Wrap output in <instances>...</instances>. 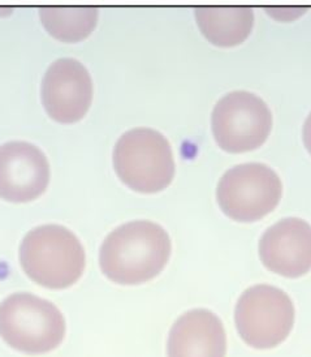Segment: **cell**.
Here are the masks:
<instances>
[{"instance_id": "cell-9", "label": "cell", "mask_w": 311, "mask_h": 357, "mask_svg": "<svg viewBox=\"0 0 311 357\" xmlns=\"http://www.w3.org/2000/svg\"><path fill=\"white\" fill-rule=\"evenodd\" d=\"M50 181V165L43 151L24 141L0 146V199L31 202L38 199Z\"/></svg>"}, {"instance_id": "cell-3", "label": "cell", "mask_w": 311, "mask_h": 357, "mask_svg": "<svg viewBox=\"0 0 311 357\" xmlns=\"http://www.w3.org/2000/svg\"><path fill=\"white\" fill-rule=\"evenodd\" d=\"M0 337L10 348L43 355L59 347L65 337V319L52 303L19 292L0 303Z\"/></svg>"}, {"instance_id": "cell-2", "label": "cell", "mask_w": 311, "mask_h": 357, "mask_svg": "<svg viewBox=\"0 0 311 357\" xmlns=\"http://www.w3.org/2000/svg\"><path fill=\"white\" fill-rule=\"evenodd\" d=\"M20 262L25 274L40 286L63 289L81 278L86 257L72 231L46 225L26 234L21 243Z\"/></svg>"}, {"instance_id": "cell-13", "label": "cell", "mask_w": 311, "mask_h": 357, "mask_svg": "<svg viewBox=\"0 0 311 357\" xmlns=\"http://www.w3.org/2000/svg\"><path fill=\"white\" fill-rule=\"evenodd\" d=\"M43 26L52 37L63 42H80L90 36L98 21V10L45 7L40 10Z\"/></svg>"}, {"instance_id": "cell-4", "label": "cell", "mask_w": 311, "mask_h": 357, "mask_svg": "<svg viewBox=\"0 0 311 357\" xmlns=\"http://www.w3.org/2000/svg\"><path fill=\"white\" fill-rule=\"evenodd\" d=\"M113 166L121 181L140 193L161 192L175 176L171 145L154 129L125 132L113 150Z\"/></svg>"}, {"instance_id": "cell-6", "label": "cell", "mask_w": 311, "mask_h": 357, "mask_svg": "<svg viewBox=\"0 0 311 357\" xmlns=\"http://www.w3.org/2000/svg\"><path fill=\"white\" fill-rule=\"evenodd\" d=\"M279 175L266 165L245 163L228 169L218 184L216 199L230 218L251 223L269 215L280 202Z\"/></svg>"}, {"instance_id": "cell-14", "label": "cell", "mask_w": 311, "mask_h": 357, "mask_svg": "<svg viewBox=\"0 0 311 357\" xmlns=\"http://www.w3.org/2000/svg\"><path fill=\"white\" fill-rule=\"evenodd\" d=\"M303 144L306 150L311 154V112L303 124Z\"/></svg>"}, {"instance_id": "cell-11", "label": "cell", "mask_w": 311, "mask_h": 357, "mask_svg": "<svg viewBox=\"0 0 311 357\" xmlns=\"http://www.w3.org/2000/svg\"><path fill=\"white\" fill-rule=\"evenodd\" d=\"M168 357H225L227 335L221 318L207 309L184 313L172 326Z\"/></svg>"}, {"instance_id": "cell-12", "label": "cell", "mask_w": 311, "mask_h": 357, "mask_svg": "<svg viewBox=\"0 0 311 357\" xmlns=\"http://www.w3.org/2000/svg\"><path fill=\"white\" fill-rule=\"evenodd\" d=\"M196 19L202 34L212 45L233 47L250 36L254 13L249 7H201Z\"/></svg>"}, {"instance_id": "cell-1", "label": "cell", "mask_w": 311, "mask_h": 357, "mask_svg": "<svg viewBox=\"0 0 311 357\" xmlns=\"http://www.w3.org/2000/svg\"><path fill=\"white\" fill-rule=\"evenodd\" d=\"M171 252V238L161 226L150 220H133L113 229L103 241L99 265L112 282L136 286L159 275Z\"/></svg>"}, {"instance_id": "cell-8", "label": "cell", "mask_w": 311, "mask_h": 357, "mask_svg": "<svg viewBox=\"0 0 311 357\" xmlns=\"http://www.w3.org/2000/svg\"><path fill=\"white\" fill-rule=\"evenodd\" d=\"M91 102L93 81L86 67L70 58L54 61L42 82V103L51 119L76 123L86 115Z\"/></svg>"}, {"instance_id": "cell-10", "label": "cell", "mask_w": 311, "mask_h": 357, "mask_svg": "<svg viewBox=\"0 0 311 357\" xmlns=\"http://www.w3.org/2000/svg\"><path fill=\"white\" fill-rule=\"evenodd\" d=\"M266 268L285 278H300L311 270V226L303 219L285 218L266 229L260 241Z\"/></svg>"}, {"instance_id": "cell-5", "label": "cell", "mask_w": 311, "mask_h": 357, "mask_svg": "<svg viewBox=\"0 0 311 357\" xmlns=\"http://www.w3.org/2000/svg\"><path fill=\"white\" fill-rule=\"evenodd\" d=\"M234 321L248 346L271 349L289 337L294 325V305L288 294L279 288L257 284L242 292Z\"/></svg>"}, {"instance_id": "cell-7", "label": "cell", "mask_w": 311, "mask_h": 357, "mask_svg": "<svg viewBox=\"0 0 311 357\" xmlns=\"http://www.w3.org/2000/svg\"><path fill=\"white\" fill-rule=\"evenodd\" d=\"M211 128L216 144L227 153L258 149L269 139L272 115L269 106L249 91H232L215 105Z\"/></svg>"}]
</instances>
